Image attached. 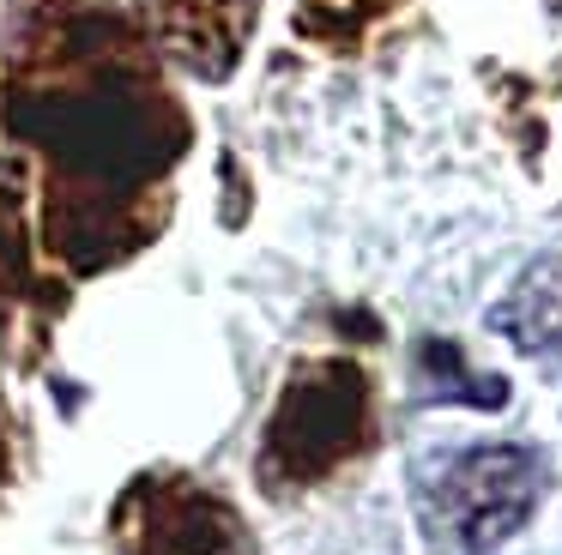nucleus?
Masks as SVG:
<instances>
[{"instance_id": "obj_1", "label": "nucleus", "mask_w": 562, "mask_h": 555, "mask_svg": "<svg viewBox=\"0 0 562 555\" xmlns=\"http://www.w3.org/2000/svg\"><path fill=\"white\" fill-rule=\"evenodd\" d=\"M532 495L538 458L526 446H472L441 471L436 495H429V525L460 550H490L532 513Z\"/></svg>"}, {"instance_id": "obj_2", "label": "nucleus", "mask_w": 562, "mask_h": 555, "mask_svg": "<svg viewBox=\"0 0 562 555\" xmlns=\"http://www.w3.org/2000/svg\"><path fill=\"white\" fill-rule=\"evenodd\" d=\"M363 434V381L357 369H308L284 393L267 434V471L272 477H321L339 465Z\"/></svg>"}, {"instance_id": "obj_3", "label": "nucleus", "mask_w": 562, "mask_h": 555, "mask_svg": "<svg viewBox=\"0 0 562 555\" xmlns=\"http://www.w3.org/2000/svg\"><path fill=\"white\" fill-rule=\"evenodd\" d=\"M127 513H139L134 555H231L236 550L231 513L200 489H170V495L139 489Z\"/></svg>"}, {"instance_id": "obj_4", "label": "nucleus", "mask_w": 562, "mask_h": 555, "mask_svg": "<svg viewBox=\"0 0 562 555\" xmlns=\"http://www.w3.org/2000/svg\"><path fill=\"white\" fill-rule=\"evenodd\" d=\"M248 12H255V0H151L164 43L182 60H194L200 72L231 67L236 43L248 36Z\"/></svg>"}, {"instance_id": "obj_5", "label": "nucleus", "mask_w": 562, "mask_h": 555, "mask_svg": "<svg viewBox=\"0 0 562 555\" xmlns=\"http://www.w3.org/2000/svg\"><path fill=\"white\" fill-rule=\"evenodd\" d=\"M25 290V241H19V205L13 188H0V314Z\"/></svg>"}, {"instance_id": "obj_6", "label": "nucleus", "mask_w": 562, "mask_h": 555, "mask_svg": "<svg viewBox=\"0 0 562 555\" xmlns=\"http://www.w3.org/2000/svg\"><path fill=\"white\" fill-rule=\"evenodd\" d=\"M0 465H7V458H0Z\"/></svg>"}]
</instances>
